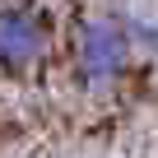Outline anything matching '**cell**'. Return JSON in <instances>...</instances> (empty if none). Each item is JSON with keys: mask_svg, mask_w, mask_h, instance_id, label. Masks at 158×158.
Masks as SVG:
<instances>
[{"mask_svg": "<svg viewBox=\"0 0 158 158\" xmlns=\"http://www.w3.org/2000/svg\"><path fill=\"white\" fill-rule=\"evenodd\" d=\"M135 42L121 14H89L74 33V79L79 89H107L126 74Z\"/></svg>", "mask_w": 158, "mask_h": 158, "instance_id": "obj_1", "label": "cell"}, {"mask_svg": "<svg viewBox=\"0 0 158 158\" xmlns=\"http://www.w3.org/2000/svg\"><path fill=\"white\" fill-rule=\"evenodd\" d=\"M51 51V19L37 10V5H0V70H33L42 65Z\"/></svg>", "mask_w": 158, "mask_h": 158, "instance_id": "obj_2", "label": "cell"}, {"mask_svg": "<svg viewBox=\"0 0 158 158\" xmlns=\"http://www.w3.org/2000/svg\"><path fill=\"white\" fill-rule=\"evenodd\" d=\"M121 19H126V33H130L135 51L144 47V51H153V56H158V14H144V10H130V14H121Z\"/></svg>", "mask_w": 158, "mask_h": 158, "instance_id": "obj_3", "label": "cell"}]
</instances>
